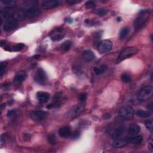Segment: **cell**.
Returning <instances> with one entry per match:
<instances>
[{"label":"cell","mask_w":153,"mask_h":153,"mask_svg":"<svg viewBox=\"0 0 153 153\" xmlns=\"http://www.w3.org/2000/svg\"><path fill=\"white\" fill-rule=\"evenodd\" d=\"M150 15L148 10H142L138 13L134 22L135 28L136 31L139 30L145 25Z\"/></svg>","instance_id":"1"},{"label":"cell","mask_w":153,"mask_h":153,"mask_svg":"<svg viewBox=\"0 0 153 153\" xmlns=\"http://www.w3.org/2000/svg\"><path fill=\"white\" fill-rule=\"evenodd\" d=\"M138 52V49L135 47H131L125 48L123 50H122L121 53H120L117 59L116 64L120 63L121 61H123V60L136 54Z\"/></svg>","instance_id":"2"},{"label":"cell","mask_w":153,"mask_h":153,"mask_svg":"<svg viewBox=\"0 0 153 153\" xmlns=\"http://www.w3.org/2000/svg\"><path fill=\"white\" fill-rule=\"evenodd\" d=\"M153 94V88L148 86L142 88L137 95V99L140 101H145L151 98Z\"/></svg>","instance_id":"3"},{"label":"cell","mask_w":153,"mask_h":153,"mask_svg":"<svg viewBox=\"0 0 153 153\" xmlns=\"http://www.w3.org/2000/svg\"><path fill=\"white\" fill-rule=\"evenodd\" d=\"M66 35L65 30L62 28H57L54 29L50 33V37L53 42H58L62 39Z\"/></svg>","instance_id":"4"},{"label":"cell","mask_w":153,"mask_h":153,"mask_svg":"<svg viewBox=\"0 0 153 153\" xmlns=\"http://www.w3.org/2000/svg\"><path fill=\"white\" fill-rule=\"evenodd\" d=\"M135 110L131 107H125L120 109L119 111V116L125 120H131L134 117Z\"/></svg>","instance_id":"5"},{"label":"cell","mask_w":153,"mask_h":153,"mask_svg":"<svg viewBox=\"0 0 153 153\" xmlns=\"http://www.w3.org/2000/svg\"><path fill=\"white\" fill-rule=\"evenodd\" d=\"M85 109V105L83 102L80 103L75 106H74L71 110L69 111L68 114L69 117L71 118H73L80 116L81 114H83Z\"/></svg>","instance_id":"6"},{"label":"cell","mask_w":153,"mask_h":153,"mask_svg":"<svg viewBox=\"0 0 153 153\" xmlns=\"http://www.w3.org/2000/svg\"><path fill=\"white\" fill-rule=\"evenodd\" d=\"M34 80L37 83L39 84H44L46 83L47 80V75L42 68H39L37 69Z\"/></svg>","instance_id":"7"},{"label":"cell","mask_w":153,"mask_h":153,"mask_svg":"<svg viewBox=\"0 0 153 153\" xmlns=\"http://www.w3.org/2000/svg\"><path fill=\"white\" fill-rule=\"evenodd\" d=\"M48 116V113L44 111H34L30 114V118L34 121L39 122L44 120Z\"/></svg>","instance_id":"8"},{"label":"cell","mask_w":153,"mask_h":153,"mask_svg":"<svg viewBox=\"0 0 153 153\" xmlns=\"http://www.w3.org/2000/svg\"><path fill=\"white\" fill-rule=\"evenodd\" d=\"M113 48V43L110 40H104L101 42L98 46L99 51L102 53L109 52Z\"/></svg>","instance_id":"9"},{"label":"cell","mask_w":153,"mask_h":153,"mask_svg":"<svg viewBox=\"0 0 153 153\" xmlns=\"http://www.w3.org/2000/svg\"><path fill=\"white\" fill-rule=\"evenodd\" d=\"M26 16L25 13L23 10H15L14 12L12 13V18L16 22H20L23 21L26 18Z\"/></svg>","instance_id":"10"},{"label":"cell","mask_w":153,"mask_h":153,"mask_svg":"<svg viewBox=\"0 0 153 153\" xmlns=\"http://www.w3.org/2000/svg\"><path fill=\"white\" fill-rule=\"evenodd\" d=\"M59 5V1L55 0H45L42 3V7L45 10H50L57 7Z\"/></svg>","instance_id":"11"},{"label":"cell","mask_w":153,"mask_h":153,"mask_svg":"<svg viewBox=\"0 0 153 153\" xmlns=\"http://www.w3.org/2000/svg\"><path fill=\"white\" fill-rule=\"evenodd\" d=\"M27 77V74L25 71H20L17 72L14 78V83L15 84H21L25 80Z\"/></svg>","instance_id":"12"},{"label":"cell","mask_w":153,"mask_h":153,"mask_svg":"<svg viewBox=\"0 0 153 153\" xmlns=\"http://www.w3.org/2000/svg\"><path fill=\"white\" fill-rule=\"evenodd\" d=\"M17 26V24L12 19L7 20L3 26L4 30L6 32H9L15 29Z\"/></svg>","instance_id":"13"},{"label":"cell","mask_w":153,"mask_h":153,"mask_svg":"<svg viewBox=\"0 0 153 153\" xmlns=\"http://www.w3.org/2000/svg\"><path fill=\"white\" fill-rule=\"evenodd\" d=\"M27 17H35L42 14L41 10L36 7H30L25 11Z\"/></svg>","instance_id":"14"},{"label":"cell","mask_w":153,"mask_h":153,"mask_svg":"<svg viewBox=\"0 0 153 153\" xmlns=\"http://www.w3.org/2000/svg\"><path fill=\"white\" fill-rule=\"evenodd\" d=\"M63 100V95L62 93H57L55 95L54 97V102L52 104L48 105L47 108H51L54 107H57L58 106H60L62 101Z\"/></svg>","instance_id":"15"},{"label":"cell","mask_w":153,"mask_h":153,"mask_svg":"<svg viewBox=\"0 0 153 153\" xmlns=\"http://www.w3.org/2000/svg\"><path fill=\"white\" fill-rule=\"evenodd\" d=\"M50 95L47 92L38 91L37 93V98L40 103H46L50 99Z\"/></svg>","instance_id":"16"},{"label":"cell","mask_w":153,"mask_h":153,"mask_svg":"<svg viewBox=\"0 0 153 153\" xmlns=\"http://www.w3.org/2000/svg\"><path fill=\"white\" fill-rule=\"evenodd\" d=\"M129 144L128 138H121L117 139L113 142V146L114 148H118L126 146Z\"/></svg>","instance_id":"17"},{"label":"cell","mask_w":153,"mask_h":153,"mask_svg":"<svg viewBox=\"0 0 153 153\" xmlns=\"http://www.w3.org/2000/svg\"><path fill=\"white\" fill-rule=\"evenodd\" d=\"M141 131V127L136 124H132L129 129L128 133L131 136H134L138 134Z\"/></svg>","instance_id":"18"},{"label":"cell","mask_w":153,"mask_h":153,"mask_svg":"<svg viewBox=\"0 0 153 153\" xmlns=\"http://www.w3.org/2000/svg\"><path fill=\"white\" fill-rule=\"evenodd\" d=\"M71 134V129L69 127H64L59 130V135L62 138L69 137Z\"/></svg>","instance_id":"19"},{"label":"cell","mask_w":153,"mask_h":153,"mask_svg":"<svg viewBox=\"0 0 153 153\" xmlns=\"http://www.w3.org/2000/svg\"><path fill=\"white\" fill-rule=\"evenodd\" d=\"M124 131H125L124 127H120L116 130H114V131L112 132L111 136L114 139H118L123 135Z\"/></svg>","instance_id":"20"},{"label":"cell","mask_w":153,"mask_h":153,"mask_svg":"<svg viewBox=\"0 0 153 153\" xmlns=\"http://www.w3.org/2000/svg\"><path fill=\"white\" fill-rule=\"evenodd\" d=\"M0 4L5 8H12L16 5V1L14 0H1Z\"/></svg>","instance_id":"21"},{"label":"cell","mask_w":153,"mask_h":153,"mask_svg":"<svg viewBox=\"0 0 153 153\" xmlns=\"http://www.w3.org/2000/svg\"><path fill=\"white\" fill-rule=\"evenodd\" d=\"M143 141V138L141 135H134V136L128 138L129 144H139Z\"/></svg>","instance_id":"22"},{"label":"cell","mask_w":153,"mask_h":153,"mask_svg":"<svg viewBox=\"0 0 153 153\" xmlns=\"http://www.w3.org/2000/svg\"><path fill=\"white\" fill-rule=\"evenodd\" d=\"M83 56L84 59L88 62H90V61H92L95 59V56L94 53L92 51L90 50H86L83 53Z\"/></svg>","instance_id":"23"},{"label":"cell","mask_w":153,"mask_h":153,"mask_svg":"<svg viewBox=\"0 0 153 153\" xmlns=\"http://www.w3.org/2000/svg\"><path fill=\"white\" fill-rule=\"evenodd\" d=\"M107 69H108V66L107 65L104 64L100 65L99 67H95L93 71L96 75H100L104 73L107 70Z\"/></svg>","instance_id":"24"},{"label":"cell","mask_w":153,"mask_h":153,"mask_svg":"<svg viewBox=\"0 0 153 153\" xmlns=\"http://www.w3.org/2000/svg\"><path fill=\"white\" fill-rule=\"evenodd\" d=\"M136 116L141 118H148L150 117L151 113L148 111H144L142 109H139L136 111Z\"/></svg>","instance_id":"25"},{"label":"cell","mask_w":153,"mask_h":153,"mask_svg":"<svg viewBox=\"0 0 153 153\" xmlns=\"http://www.w3.org/2000/svg\"><path fill=\"white\" fill-rule=\"evenodd\" d=\"M71 44H72V43H71V41L67 40L61 44L60 49L64 51V52H68L71 47Z\"/></svg>","instance_id":"26"},{"label":"cell","mask_w":153,"mask_h":153,"mask_svg":"<svg viewBox=\"0 0 153 153\" xmlns=\"http://www.w3.org/2000/svg\"><path fill=\"white\" fill-rule=\"evenodd\" d=\"M129 33V29L128 28L125 27V28H122L121 30H120V34H119L120 39H121V40L124 39L127 37Z\"/></svg>","instance_id":"27"},{"label":"cell","mask_w":153,"mask_h":153,"mask_svg":"<svg viewBox=\"0 0 153 153\" xmlns=\"http://www.w3.org/2000/svg\"><path fill=\"white\" fill-rule=\"evenodd\" d=\"M94 12L99 16H104L108 13V10L105 8H98L95 10Z\"/></svg>","instance_id":"28"},{"label":"cell","mask_w":153,"mask_h":153,"mask_svg":"<svg viewBox=\"0 0 153 153\" xmlns=\"http://www.w3.org/2000/svg\"><path fill=\"white\" fill-rule=\"evenodd\" d=\"M121 78L122 81H123V82H124V83H130V82H131V81H132L131 77L127 74H122L121 76Z\"/></svg>","instance_id":"29"},{"label":"cell","mask_w":153,"mask_h":153,"mask_svg":"<svg viewBox=\"0 0 153 153\" xmlns=\"http://www.w3.org/2000/svg\"><path fill=\"white\" fill-rule=\"evenodd\" d=\"M47 140L49 142V143L52 145H55L56 143V136L55 134H52L48 136Z\"/></svg>","instance_id":"30"},{"label":"cell","mask_w":153,"mask_h":153,"mask_svg":"<svg viewBox=\"0 0 153 153\" xmlns=\"http://www.w3.org/2000/svg\"><path fill=\"white\" fill-rule=\"evenodd\" d=\"M85 6L87 8H93L96 6V3L93 1H88L86 3Z\"/></svg>","instance_id":"31"},{"label":"cell","mask_w":153,"mask_h":153,"mask_svg":"<svg viewBox=\"0 0 153 153\" xmlns=\"http://www.w3.org/2000/svg\"><path fill=\"white\" fill-rule=\"evenodd\" d=\"M7 62H1V65H0V76L2 77L4 73V70H5V68L7 66Z\"/></svg>","instance_id":"32"},{"label":"cell","mask_w":153,"mask_h":153,"mask_svg":"<svg viewBox=\"0 0 153 153\" xmlns=\"http://www.w3.org/2000/svg\"><path fill=\"white\" fill-rule=\"evenodd\" d=\"M25 47V45L22 43H19L17 45H16L15 46L13 47V49L15 52H19V51H20L21 50H22Z\"/></svg>","instance_id":"33"},{"label":"cell","mask_w":153,"mask_h":153,"mask_svg":"<svg viewBox=\"0 0 153 153\" xmlns=\"http://www.w3.org/2000/svg\"><path fill=\"white\" fill-rule=\"evenodd\" d=\"M152 120H148L147 121H146L145 123V127H147V129L148 130H149L150 131L152 132Z\"/></svg>","instance_id":"34"},{"label":"cell","mask_w":153,"mask_h":153,"mask_svg":"<svg viewBox=\"0 0 153 153\" xmlns=\"http://www.w3.org/2000/svg\"><path fill=\"white\" fill-rule=\"evenodd\" d=\"M84 22H85L86 25H89V26H95V25H96V24H97V22L93 21V20L89 19H86Z\"/></svg>","instance_id":"35"},{"label":"cell","mask_w":153,"mask_h":153,"mask_svg":"<svg viewBox=\"0 0 153 153\" xmlns=\"http://www.w3.org/2000/svg\"><path fill=\"white\" fill-rule=\"evenodd\" d=\"M79 99L81 101V102H84L87 99V93H82L80 96Z\"/></svg>","instance_id":"36"},{"label":"cell","mask_w":153,"mask_h":153,"mask_svg":"<svg viewBox=\"0 0 153 153\" xmlns=\"http://www.w3.org/2000/svg\"><path fill=\"white\" fill-rule=\"evenodd\" d=\"M81 2L80 0H68L67 1V3L69 4H77Z\"/></svg>","instance_id":"37"},{"label":"cell","mask_w":153,"mask_h":153,"mask_svg":"<svg viewBox=\"0 0 153 153\" xmlns=\"http://www.w3.org/2000/svg\"><path fill=\"white\" fill-rule=\"evenodd\" d=\"M15 110H10V111H8L7 115L8 117H10L13 116V115H15Z\"/></svg>","instance_id":"38"},{"label":"cell","mask_w":153,"mask_h":153,"mask_svg":"<svg viewBox=\"0 0 153 153\" xmlns=\"http://www.w3.org/2000/svg\"><path fill=\"white\" fill-rule=\"evenodd\" d=\"M4 145H5V140L4 139L3 135H1V141H0V145H1V147L2 148Z\"/></svg>","instance_id":"39"},{"label":"cell","mask_w":153,"mask_h":153,"mask_svg":"<svg viewBox=\"0 0 153 153\" xmlns=\"http://www.w3.org/2000/svg\"><path fill=\"white\" fill-rule=\"evenodd\" d=\"M80 136V133H76V134H75L73 135V139H77L78 138H79Z\"/></svg>","instance_id":"40"},{"label":"cell","mask_w":153,"mask_h":153,"mask_svg":"<svg viewBox=\"0 0 153 153\" xmlns=\"http://www.w3.org/2000/svg\"><path fill=\"white\" fill-rule=\"evenodd\" d=\"M66 20V22L68 23H69V24H71V23H73V19H71V18H67Z\"/></svg>","instance_id":"41"},{"label":"cell","mask_w":153,"mask_h":153,"mask_svg":"<svg viewBox=\"0 0 153 153\" xmlns=\"http://www.w3.org/2000/svg\"><path fill=\"white\" fill-rule=\"evenodd\" d=\"M148 109H150V111H152V103H151L150 105H148Z\"/></svg>","instance_id":"42"},{"label":"cell","mask_w":153,"mask_h":153,"mask_svg":"<svg viewBox=\"0 0 153 153\" xmlns=\"http://www.w3.org/2000/svg\"><path fill=\"white\" fill-rule=\"evenodd\" d=\"M5 44H6L5 41H1V42H0V46H1V47H3V45H5Z\"/></svg>","instance_id":"43"},{"label":"cell","mask_w":153,"mask_h":153,"mask_svg":"<svg viewBox=\"0 0 153 153\" xmlns=\"http://www.w3.org/2000/svg\"><path fill=\"white\" fill-rule=\"evenodd\" d=\"M108 115H109V114H105V115L103 116V118H104V119H108V118H109V117H111V116H108Z\"/></svg>","instance_id":"44"},{"label":"cell","mask_w":153,"mask_h":153,"mask_svg":"<svg viewBox=\"0 0 153 153\" xmlns=\"http://www.w3.org/2000/svg\"><path fill=\"white\" fill-rule=\"evenodd\" d=\"M117 22H121V17H118L117 18Z\"/></svg>","instance_id":"45"},{"label":"cell","mask_w":153,"mask_h":153,"mask_svg":"<svg viewBox=\"0 0 153 153\" xmlns=\"http://www.w3.org/2000/svg\"><path fill=\"white\" fill-rule=\"evenodd\" d=\"M39 56H40V55H35V56L33 57V58H34V59H38Z\"/></svg>","instance_id":"46"}]
</instances>
